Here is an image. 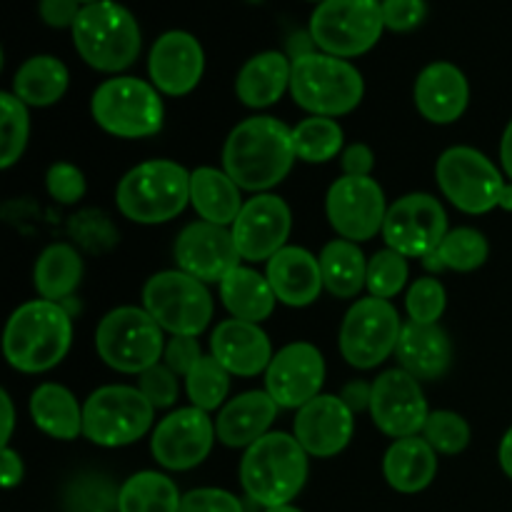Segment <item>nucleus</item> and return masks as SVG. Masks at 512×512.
Masks as SVG:
<instances>
[{
	"label": "nucleus",
	"mask_w": 512,
	"mask_h": 512,
	"mask_svg": "<svg viewBox=\"0 0 512 512\" xmlns=\"http://www.w3.org/2000/svg\"><path fill=\"white\" fill-rule=\"evenodd\" d=\"M448 235V213L443 203L428 193H410L388 208L383 240L405 258H428Z\"/></svg>",
	"instance_id": "obj_14"
},
{
	"label": "nucleus",
	"mask_w": 512,
	"mask_h": 512,
	"mask_svg": "<svg viewBox=\"0 0 512 512\" xmlns=\"http://www.w3.org/2000/svg\"><path fill=\"white\" fill-rule=\"evenodd\" d=\"M265 512H303V510L295 508V505L290 503V505H278V508H265Z\"/></svg>",
	"instance_id": "obj_59"
},
{
	"label": "nucleus",
	"mask_w": 512,
	"mask_h": 512,
	"mask_svg": "<svg viewBox=\"0 0 512 512\" xmlns=\"http://www.w3.org/2000/svg\"><path fill=\"white\" fill-rule=\"evenodd\" d=\"M233 238L240 258L248 263H268L285 248L293 230L290 205L275 193H258L245 200L238 220L233 223Z\"/></svg>",
	"instance_id": "obj_18"
},
{
	"label": "nucleus",
	"mask_w": 512,
	"mask_h": 512,
	"mask_svg": "<svg viewBox=\"0 0 512 512\" xmlns=\"http://www.w3.org/2000/svg\"><path fill=\"white\" fill-rule=\"evenodd\" d=\"M265 278L278 303L288 308H308L325 290L320 258L300 245H285L265 265Z\"/></svg>",
	"instance_id": "obj_25"
},
{
	"label": "nucleus",
	"mask_w": 512,
	"mask_h": 512,
	"mask_svg": "<svg viewBox=\"0 0 512 512\" xmlns=\"http://www.w3.org/2000/svg\"><path fill=\"white\" fill-rule=\"evenodd\" d=\"M400 315L390 300L360 298L345 313L340 325L338 345L345 363L358 370H373L395 355L400 333H403Z\"/></svg>",
	"instance_id": "obj_13"
},
{
	"label": "nucleus",
	"mask_w": 512,
	"mask_h": 512,
	"mask_svg": "<svg viewBox=\"0 0 512 512\" xmlns=\"http://www.w3.org/2000/svg\"><path fill=\"white\" fill-rule=\"evenodd\" d=\"M203 73L205 50L188 30H168L150 48L148 75L160 95L183 98L193 93Z\"/></svg>",
	"instance_id": "obj_21"
},
{
	"label": "nucleus",
	"mask_w": 512,
	"mask_h": 512,
	"mask_svg": "<svg viewBox=\"0 0 512 512\" xmlns=\"http://www.w3.org/2000/svg\"><path fill=\"white\" fill-rule=\"evenodd\" d=\"M83 5L78 0H40L38 3V15L48 28L63 30L73 28L75 20H78Z\"/></svg>",
	"instance_id": "obj_51"
},
{
	"label": "nucleus",
	"mask_w": 512,
	"mask_h": 512,
	"mask_svg": "<svg viewBox=\"0 0 512 512\" xmlns=\"http://www.w3.org/2000/svg\"><path fill=\"white\" fill-rule=\"evenodd\" d=\"M0 403H3V420H5V428H3V438H0V443L10 445V438H13V428H15V408H13V400H10V395L0 393Z\"/></svg>",
	"instance_id": "obj_55"
},
{
	"label": "nucleus",
	"mask_w": 512,
	"mask_h": 512,
	"mask_svg": "<svg viewBox=\"0 0 512 512\" xmlns=\"http://www.w3.org/2000/svg\"><path fill=\"white\" fill-rule=\"evenodd\" d=\"M190 205L205 223L233 228L245 203L238 183L225 170L203 165L190 173Z\"/></svg>",
	"instance_id": "obj_30"
},
{
	"label": "nucleus",
	"mask_w": 512,
	"mask_h": 512,
	"mask_svg": "<svg viewBox=\"0 0 512 512\" xmlns=\"http://www.w3.org/2000/svg\"><path fill=\"white\" fill-rule=\"evenodd\" d=\"M190 203V173L175 160H145L120 178L115 205L130 223L160 225Z\"/></svg>",
	"instance_id": "obj_5"
},
{
	"label": "nucleus",
	"mask_w": 512,
	"mask_h": 512,
	"mask_svg": "<svg viewBox=\"0 0 512 512\" xmlns=\"http://www.w3.org/2000/svg\"><path fill=\"white\" fill-rule=\"evenodd\" d=\"M220 303L235 320L260 325L273 315L278 298L265 275L238 265L220 280Z\"/></svg>",
	"instance_id": "obj_32"
},
{
	"label": "nucleus",
	"mask_w": 512,
	"mask_h": 512,
	"mask_svg": "<svg viewBox=\"0 0 512 512\" xmlns=\"http://www.w3.org/2000/svg\"><path fill=\"white\" fill-rule=\"evenodd\" d=\"M210 355L238 378H255L265 373L273 360V345L258 323L223 320L210 335Z\"/></svg>",
	"instance_id": "obj_24"
},
{
	"label": "nucleus",
	"mask_w": 512,
	"mask_h": 512,
	"mask_svg": "<svg viewBox=\"0 0 512 512\" xmlns=\"http://www.w3.org/2000/svg\"><path fill=\"white\" fill-rule=\"evenodd\" d=\"M73 345V315L63 303L30 300L5 323L3 355L18 373L38 375L60 365Z\"/></svg>",
	"instance_id": "obj_2"
},
{
	"label": "nucleus",
	"mask_w": 512,
	"mask_h": 512,
	"mask_svg": "<svg viewBox=\"0 0 512 512\" xmlns=\"http://www.w3.org/2000/svg\"><path fill=\"white\" fill-rule=\"evenodd\" d=\"M325 215L340 238L360 245L383 233L388 203H385V193L375 178L343 175L328 188Z\"/></svg>",
	"instance_id": "obj_16"
},
{
	"label": "nucleus",
	"mask_w": 512,
	"mask_h": 512,
	"mask_svg": "<svg viewBox=\"0 0 512 512\" xmlns=\"http://www.w3.org/2000/svg\"><path fill=\"white\" fill-rule=\"evenodd\" d=\"M178 485L158 470H140L120 485L118 512H180Z\"/></svg>",
	"instance_id": "obj_36"
},
{
	"label": "nucleus",
	"mask_w": 512,
	"mask_h": 512,
	"mask_svg": "<svg viewBox=\"0 0 512 512\" xmlns=\"http://www.w3.org/2000/svg\"><path fill=\"white\" fill-rule=\"evenodd\" d=\"M175 263L178 270L193 275V278L208 283H218L240 265V250L235 245L233 230L223 228V225L205 223H190L180 230L178 240H175Z\"/></svg>",
	"instance_id": "obj_20"
},
{
	"label": "nucleus",
	"mask_w": 512,
	"mask_h": 512,
	"mask_svg": "<svg viewBox=\"0 0 512 512\" xmlns=\"http://www.w3.org/2000/svg\"><path fill=\"white\" fill-rule=\"evenodd\" d=\"M278 410V403L270 398L268 390H248L243 395H235L215 415L218 440L228 448L248 450L250 445L268 435Z\"/></svg>",
	"instance_id": "obj_26"
},
{
	"label": "nucleus",
	"mask_w": 512,
	"mask_h": 512,
	"mask_svg": "<svg viewBox=\"0 0 512 512\" xmlns=\"http://www.w3.org/2000/svg\"><path fill=\"white\" fill-rule=\"evenodd\" d=\"M325 383V358L313 343L280 348L265 370V390L283 410H300L318 398Z\"/></svg>",
	"instance_id": "obj_19"
},
{
	"label": "nucleus",
	"mask_w": 512,
	"mask_h": 512,
	"mask_svg": "<svg viewBox=\"0 0 512 512\" xmlns=\"http://www.w3.org/2000/svg\"><path fill=\"white\" fill-rule=\"evenodd\" d=\"M90 113L108 135L138 140L153 138L163 130L165 105L153 83L133 75H118L95 88Z\"/></svg>",
	"instance_id": "obj_7"
},
{
	"label": "nucleus",
	"mask_w": 512,
	"mask_h": 512,
	"mask_svg": "<svg viewBox=\"0 0 512 512\" xmlns=\"http://www.w3.org/2000/svg\"><path fill=\"white\" fill-rule=\"evenodd\" d=\"M70 35L80 58L98 73H123L140 58L143 48L140 23L115 0L83 5Z\"/></svg>",
	"instance_id": "obj_4"
},
{
	"label": "nucleus",
	"mask_w": 512,
	"mask_h": 512,
	"mask_svg": "<svg viewBox=\"0 0 512 512\" xmlns=\"http://www.w3.org/2000/svg\"><path fill=\"white\" fill-rule=\"evenodd\" d=\"M490 255L488 238L475 228H455L448 230L443 243L423 258V265L430 273L440 270H455V273H473L483 268Z\"/></svg>",
	"instance_id": "obj_37"
},
{
	"label": "nucleus",
	"mask_w": 512,
	"mask_h": 512,
	"mask_svg": "<svg viewBox=\"0 0 512 512\" xmlns=\"http://www.w3.org/2000/svg\"><path fill=\"white\" fill-rule=\"evenodd\" d=\"M218 433H215V420L210 413L188 405L165 415L153 430L150 438V453L155 463L173 473L198 468L213 450Z\"/></svg>",
	"instance_id": "obj_15"
},
{
	"label": "nucleus",
	"mask_w": 512,
	"mask_h": 512,
	"mask_svg": "<svg viewBox=\"0 0 512 512\" xmlns=\"http://www.w3.org/2000/svg\"><path fill=\"white\" fill-rule=\"evenodd\" d=\"M500 208L512 213V183H505L503 195H500Z\"/></svg>",
	"instance_id": "obj_58"
},
{
	"label": "nucleus",
	"mask_w": 512,
	"mask_h": 512,
	"mask_svg": "<svg viewBox=\"0 0 512 512\" xmlns=\"http://www.w3.org/2000/svg\"><path fill=\"white\" fill-rule=\"evenodd\" d=\"M180 512H245L240 498L220 488H195L183 495Z\"/></svg>",
	"instance_id": "obj_49"
},
{
	"label": "nucleus",
	"mask_w": 512,
	"mask_h": 512,
	"mask_svg": "<svg viewBox=\"0 0 512 512\" xmlns=\"http://www.w3.org/2000/svg\"><path fill=\"white\" fill-rule=\"evenodd\" d=\"M425 440L438 455H460L470 445V425L453 410H430L423 428Z\"/></svg>",
	"instance_id": "obj_43"
},
{
	"label": "nucleus",
	"mask_w": 512,
	"mask_h": 512,
	"mask_svg": "<svg viewBox=\"0 0 512 512\" xmlns=\"http://www.w3.org/2000/svg\"><path fill=\"white\" fill-rule=\"evenodd\" d=\"M185 393H188L190 405L205 413L220 410L230 393V373L213 355H203L195 368L185 375Z\"/></svg>",
	"instance_id": "obj_39"
},
{
	"label": "nucleus",
	"mask_w": 512,
	"mask_h": 512,
	"mask_svg": "<svg viewBox=\"0 0 512 512\" xmlns=\"http://www.w3.org/2000/svg\"><path fill=\"white\" fill-rule=\"evenodd\" d=\"M68 85L70 73L63 60L55 55H33L15 70L10 93L28 108H48L63 98Z\"/></svg>",
	"instance_id": "obj_34"
},
{
	"label": "nucleus",
	"mask_w": 512,
	"mask_h": 512,
	"mask_svg": "<svg viewBox=\"0 0 512 512\" xmlns=\"http://www.w3.org/2000/svg\"><path fill=\"white\" fill-rule=\"evenodd\" d=\"M200 358H203L200 340L193 338V335H173V338L165 343L163 363L168 365L175 375H183L185 378Z\"/></svg>",
	"instance_id": "obj_50"
},
{
	"label": "nucleus",
	"mask_w": 512,
	"mask_h": 512,
	"mask_svg": "<svg viewBox=\"0 0 512 512\" xmlns=\"http://www.w3.org/2000/svg\"><path fill=\"white\" fill-rule=\"evenodd\" d=\"M290 95L305 113L340 118L353 113L363 103L365 80L350 60L315 50L293 58Z\"/></svg>",
	"instance_id": "obj_6"
},
{
	"label": "nucleus",
	"mask_w": 512,
	"mask_h": 512,
	"mask_svg": "<svg viewBox=\"0 0 512 512\" xmlns=\"http://www.w3.org/2000/svg\"><path fill=\"white\" fill-rule=\"evenodd\" d=\"M498 460H500V468H503V473L512 480V428L503 435V440H500Z\"/></svg>",
	"instance_id": "obj_57"
},
{
	"label": "nucleus",
	"mask_w": 512,
	"mask_h": 512,
	"mask_svg": "<svg viewBox=\"0 0 512 512\" xmlns=\"http://www.w3.org/2000/svg\"><path fill=\"white\" fill-rule=\"evenodd\" d=\"M445 305H448V295H445L443 283L438 278H418L405 295V310H408V318L413 323H440Z\"/></svg>",
	"instance_id": "obj_45"
},
{
	"label": "nucleus",
	"mask_w": 512,
	"mask_h": 512,
	"mask_svg": "<svg viewBox=\"0 0 512 512\" xmlns=\"http://www.w3.org/2000/svg\"><path fill=\"white\" fill-rule=\"evenodd\" d=\"M298 160L293 128L273 115H253L230 130L223 145V170L248 193H268L283 183Z\"/></svg>",
	"instance_id": "obj_1"
},
{
	"label": "nucleus",
	"mask_w": 512,
	"mask_h": 512,
	"mask_svg": "<svg viewBox=\"0 0 512 512\" xmlns=\"http://www.w3.org/2000/svg\"><path fill=\"white\" fill-rule=\"evenodd\" d=\"M500 163H503V173L508 175L512 183V120L505 128L503 138H500Z\"/></svg>",
	"instance_id": "obj_56"
},
{
	"label": "nucleus",
	"mask_w": 512,
	"mask_h": 512,
	"mask_svg": "<svg viewBox=\"0 0 512 512\" xmlns=\"http://www.w3.org/2000/svg\"><path fill=\"white\" fill-rule=\"evenodd\" d=\"M290 75L293 60L280 50H265L240 68L235 78V95L245 108H270L283 98L285 90H290Z\"/></svg>",
	"instance_id": "obj_28"
},
{
	"label": "nucleus",
	"mask_w": 512,
	"mask_h": 512,
	"mask_svg": "<svg viewBox=\"0 0 512 512\" xmlns=\"http://www.w3.org/2000/svg\"><path fill=\"white\" fill-rule=\"evenodd\" d=\"M340 400L348 405L353 415L363 413V410H370V400H373V383H365V380H350V383L340 390Z\"/></svg>",
	"instance_id": "obj_53"
},
{
	"label": "nucleus",
	"mask_w": 512,
	"mask_h": 512,
	"mask_svg": "<svg viewBox=\"0 0 512 512\" xmlns=\"http://www.w3.org/2000/svg\"><path fill=\"white\" fill-rule=\"evenodd\" d=\"M30 138L28 105L10 90L0 93V168L8 170L23 158Z\"/></svg>",
	"instance_id": "obj_40"
},
{
	"label": "nucleus",
	"mask_w": 512,
	"mask_h": 512,
	"mask_svg": "<svg viewBox=\"0 0 512 512\" xmlns=\"http://www.w3.org/2000/svg\"><path fill=\"white\" fill-rule=\"evenodd\" d=\"M383 30L380 0H323L315 5L308 25L320 53L343 60L370 53Z\"/></svg>",
	"instance_id": "obj_9"
},
{
	"label": "nucleus",
	"mask_w": 512,
	"mask_h": 512,
	"mask_svg": "<svg viewBox=\"0 0 512 512\" xmlns=\"http://www.w3.org/2000/svg\"><path fill=\"white\" fill-rule=\"evenodd\" d=\"M408 275L410 268L405 255L395 253V250L390 248L378 250V253L368 260V285H365V290H368L373 298L390 300L395 298V295H400V290L408 283Z\"/></svg>",
	"instance_id": "obj_44"
},
{
	"label": "nucleus",
	"mask_w": 512,
	"mask_h": 512,
	"mask_svg": "<svg viewBox=\"0 0 512 512\" xmlns=\"http://www.w3.org/2000/svg\"><path fill=\"white\" fill-rule=\"evenodd\" d=\"M45 188L60 205H75L85 195V175L73 163H53L45 173Z\"/></svg>",
	"instance_id": "obj_47"
},
{
	"label": "nucleus",
	"mask_w": 512,
	"mask_h": 512,
	"mask_svg": "<svg viewBox=\"0 0 512 512\" xmlns=\"http://www.w3.org/2000/svg\"><path fill=\"white\" fill-rule=\"evenodd\" d=\"M83 258L70 243H53L38 255L33 268L35 293L50 303H63L75 295L83 283Z\"/></svg>",
	"instance_id": "obj_33"
},
{
	"label": "nucleus",
	"mask_w": 512,
	"mask_h": 512,
	"mask_svg": "<svg viewBox=\"0 0 512 512\" xmlns=\"http://www.w3.org/2000/svg\"><path fill=\"white\" fill-rule=\"evenodd\" d=\"M95 350L108 368L125 375H140L163 358L165 330L145 308L123 305L110 310L98 323Z\"/></svg>",
	"instance_id": "obj_8"
},
{
	"label": "nucleus",
	"mask_w": 512,
	"mask_h": 512,
	"mask_svg": "<svg viewBox=\"0 0 512 512\" xmlns=\"http://www.w3.org/2000/svg\"><path fill=\"white\" fill-rule=\"evenodd\" d=\"M68 235L78 248L93 255L108 253L120 240V233L113 220H110V215L93 208L80 210L68 220Z\"/></svg>",
	"instance_id": "obj_42"
},
{
	"label": "nucleus",
	"mask_w": 512,
	"mask_h": 512,
	"mask_svg": "<svg viewBox=\"0 0 512 512\" xmlns=\"http://www.w3.org/2000/svg\"><path fill=\"white\" fill-rule=\"evenodd\" d=\"M428 415L430 408L420 380L405 373L403 368L385 370L380 378L373 380L370 418L380 433L395 440L413 438L423 433Z\"/></svg>",
	"instance_id": "obj_17"
},
{
	"label": "nucleus",
	"mask_w": 512,
	"mask_h": 512,
	"mask_svg": "<svg viewBox=\"0 0 512 512\" xmlns=\"http://www.w3.org/2000/svg\"><path fill=\"white\" fill-rule=\"evenodd\" d=\"M155 408L138 388L103 385L83 403V438L100 448L133 445L153 428Z\"/></svg>",
	"instance_id": "obj_10"
},
{
	"label": "nucleus",
	"mask_w": 512,
	"mask_h": 512,
	"mask_svg": "<svg viewBox=\"0 0 512 512\" xmlns=\"http://www.w3.org/2000/svg\"><path fill=\"white\" fill-rule=\"evenodd\" d=\"M308 458L303 445L288 433H268L250 445L240 460V485L255 505H290L308 480Z\"/></svg>",
	"instance_id": "obj_3"
},
{
	"label": "nucleus",
	"mask_w": 512,
	"mask_h": 512,
	"mask_svg": "<svg viewBox=\"0 0 512 512\" xmlns=\"http://www.w3.org/2000/svg\"><path fill=\"white\" fill-rule=\"evenodd\" d=\"M143 308L170 335L198 338L215 313L213 295L203 280L183 270H163L143 285Z\"/></svg>",
	"instance_id": "obj_11"
},
{
	"label": "nucleus",
	"mask_w": 512,
	"mask_h": 512,
	"mask_svg": "<svg viewBox=\"0 0 512 512\" xmlns=\"http://www.w3.org/2000/svg\"><path fill=\"white\" fill-rule=\"evenodd\" d=\"M23 475H25L23 458H20L10 445H5L3 453H0V478H3V485L8 490H13L15 485L23 483Z\"/></svg>",
	"instance_id": "obj_54"
},
{
	"label": "nucleus",
	"mask_w": 512,
	"mask_h": 512,
	"mask_svg": "<svg viewBox=\"0 0 512 512\" xmlns=\"http://www.w3.org/2000/svg\"><path fill=\"white\" fill-rule=\"evenodd\" d=\"M343 143L345 133L335 118L310 115L293 128L295 155L303 163H328L343 153Z\"/></svg>",
	"instance_id": "obj_38"
},
{
	"label": "nucleus",
	"mask_w": 512,
	"mask_h": 512,
	"mask_svg": "<svg viewBox=\"0 0 512 512\" xmlns=\"http://www.w3.org/2000/svg\"><path fill=\"white\" fill-rule=\"evenodd\" d=\"M415 108L428 123L450 125L463 118L470 103V85L463 70L448 60H438L420 70L413 88Z\"/></svg>",
	"instance_id": "obj_23"
},
{
	"label": "nucleus",
	"mask_w": 512,
	"mask_h": 512,
	"mask_svg": "<svg viewBox=\"0 0 512 512\" xmlns=\"http://www.w3.org/2000/svg\"><path fill=\"white\" fill-rule=\"evenodd\" d=\"M308 3H323V0H308Z\"/></svg>",
	"instance_id": "obj_61"
},
{
	"label": "nucleus",
	"mask_w": 512,
	"mask_h": 512,
	"mask_svg": "<svg viewBox=\"0 0 512 512\" xmlns=\"http://www.w3.org/2000/svg\"><path fill=\"white\" fill-rule=\"evenodd\" d=\"M383 475L393 490L403 495L423 493L438 475V453L423 435L400 438L385 450Z\"/></svg>",
	"instance_id": "obj_29"
},
{
	"label": "nucleus",
	"mask_w": 512,
	"mask_h": 512,
	"mask_svg": "<svg viewBox=\"0 0 512 512\" xmlns=\"http://www.w3.org/2000/svg\"><path fill=\"white\" fill-rule=\"evenodd\" d=\"M30 418L35 428L53 440H75L83 435V408L65 385L43 383L30 395Z\"/></svg>",
	"instance_id": "obj_31"
},
{
	"label": "nucleus",
	"mask_w": 512,
	"mask_h": 512,
	"mask_svg": "<svg viewBox=\"0 0 512 512\" xmlns=\"http://www.w3.org/2000/svg\"><path fill=\"white\" fill-rule=\"evenodd\" d=\"M80 5H90V3H98V0H78Z\"/></svg>",
	"instance_id": "obj_60"
},
{
	"label": "nucleus",
	"mask_w": 512,
	"mask_h": 512,
	"mask_svg": "<svg viewBox=\"0 0 512 512\" xmlns=\"http://www.w3.org/2000/svg\"><path fill=\"white\" fill-rule=\"evenodd\" d=\"M178 378L180 375H175L168 365L158 363L138 375V390L145 395V400H148L155 410L173 408V405L178 403L180 393Z\"/></svg>",
	"instance_id": "obj_46"
},
{
	"label": "nucleus",
	"mask_w": 512,
	"mask_h": 512,
	"mask_svg": "<svg viewBox=\"0 0 512 512\" xmlns=\"http://www.w3.org/2000/svg\"><path fill=\"white\" fill-rule=\"evenodd\" d=\"M320 273L333 298H355L368 285V258L353 240H330L320 253Z\"/></svg>",
	"instance_id": "obj_35"
},
{
	"label": "nucleus",
	"mask_w": 512,
	"mask_h": 512,
	"mask_svg": "<svg viewBox=\"0 0 512 512\" xmlns=\"http://www.w3.org/2000/svg\"><path fill=\"white\" fill-rule=\"evenodd\" d=\"M395 358H398V368L418 378L420 383L438 380L448 373L453 363V343L440 323L423 325L408 320L400 333Z\"/></svg>",
	"instance_id": "obj_27"
},
{
	"label": "nucleus",
	"mask_w": 512,
	"mask_h": 512,
	"mask_svg": "<svg viewBox=\"0 0 512 512\" xmlns=\"http://www.w3.org/2000/svg\"><path fill=\"white\" fill-rule=\"evenodd\" d=\"M120 488L105 475L83 473L70 480L65 488V510L68 512H118Z\"/></svg>",
	"instance_id": "obj_41"
},
{
	"label": "nucleus",
	"mask_w": 512,
	"mask_h": 512,
	"mask_svg": "<svg viewBox=\"0 0 512 512\" xmlns=\"http://www.w3.org/2000/svg\"><path fill=\"white\" fill-rule=\"evenodd\" d=\"M340 168L343 175H353V178H370L375 168V153L370 145L353 143L340 153Z\"/></svg>",
	"instance_id": "obj_52"
},
{
	"label": "nucleus",
	"mask_w": 512,
	"mask_h": 512,
	"mask_svg": "<svg viewBox=\"0 0 512 512\" xmlns=\"http://www.w3.org/2000/svg\"><path fill=\"white\" fill-rule=\"evenodd\" d=\"M380 5H383L385 30H393V33H410L428 15L425 0H380Z\"/></svg>",
	"instance_id": "obj_48"
},
{
	"label": "nucleus",
	"mask_w": 512,
	"mask_h": 512,
	"mask_svg": "<svg viewBox=\"0 0 512 512\" xmlns=\"http://www.w3.org/2000/svg\"><path fill=\"white\" fill-rule=\"evenodd\" d=\"M353 433L355 415L340 395L320 393L295 413L293 435L310 458H335L348 448Z\"/></svg>",
	"instance_id": "obj_22"
},
{
	"label": "nucleus",
	"mask_w": 512,
	"mask_h": 512,
	"mask_svg": "<svg viewBox=\"0 0 512 512\" xmlns=\"http://www.w3.org/2000/svg\"><path fill=\"white\" fill-rule=\"evenodd\" d=\"M438 188L450 203L468 215H485L500 208L505 178L498 165L470 145H453L435 165Z\"/></svg>",
	"instance_id": "obj_12"
}]
</instances>
